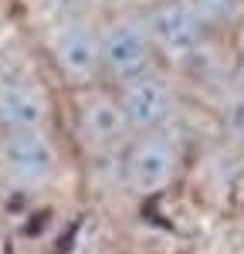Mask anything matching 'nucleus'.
I'll use <instances>...</instances> for the list:
<instances>
[{
	"label": "nucleus",
	"instance_id": "obj_2",
	"mask_svg": "<svg viewBox=\"0 0 244 254\" xmlns=\"http://www.w3.org/2000/svg\"><path fill=\"white\" fill-rule=\"evenodd\" d=\"M102 78L122 85L142 71L156 68V51L142 14H116L99 27Z\"/></svg>",
	"mask_w": 244,
	"mask_h": 254
},
{
	"label": "nucleus",
	"instance_id": "obj_6",
	"mask_svg": "<svg viewBox=\"0 0 244 254\" xmlns=\"http://www.w3.org/2000/svg\"><path fill=\"white\" fill-rule=\"evenodd\" d=\"M75 132L78 142L92 156H122L129 146L132 129L122 116V105L116 92L105 88H81L78 105H75Z\"/></svg>",
	"mask_w": 244,
	"mask_h": 254
},
{
	"label": "nucleus",
	"instance_id": "obj_10",
	"mask_svg": "<svg viewBox=\"0 0 244 254\" xmlns=\"http://www.w3.org/2000/svg\"><path fill=\"white\" fill-rule=\"evenodd\" d=\"M221 126L238 146H244V92L238 85H234L221 102Z\"/></svg>",
	"mask_w": 244,
	"mask_h": 254
},
{
	"label": "nucleus",
	"instance_id": "obj_12",
	"mask_svg": "<svg viewBox=\"0 0 244 254\" xmlns=\"http://www.w3.org/2000/svg\"><path fill=\"white\" fill-rule=\"evenodd\" d=\"M238 88L244 92V61H241V68H238Z\"/></svg>",
	"mask_w": 244,
	"mask_h": 254
},
{
	"label": "nucleus",
	"instance_id": "obj_8",
	"mask_svg": "<svg viewBox=\"0 0 244 254\" xmlns=\"http://www.w3.org/2000/svg\"><path fill=\"white\" fill-rule=\"evenodd\" d=\"M51 126V95L38 78L24 71L0 75V132L48 129Z\"/></svg>",
	"mask_w": 244,
	"mask_h": 254
},
{
	"label": "nucleus",
	"instance_id": "obj_3",
	"mask_svg": "<svg viewBox=\"0 0 244 254\" xmlns=\"http://www.w3.org/2000/svg\"><path fill=\"white\" fill-rule=\"evenodd\" d=\"M61 166L58 142L48 129H20L0 132V176L17 190L48 187Z\"/></svg>",
	"mask_w": 244,
	"mask_h": 254
},
{
	"label": "nucleus",
	"instance_id": "obj_7",
	"mask_svg": "<svg viewBox=\"0 0 244 254\" xmlns=\"http://www.w3.org/2000/svg\"><path fill=\"white\" fill-rule=\"evenodd\" d=\"M116 98H119L122 116L129 122L132 136L170 126V119L177 112V102H180L173 78L156 71V68H149V71H142L136 78L116 85Z\"/></svg>",
	"mask_w": 244,
	"mask_h": 254
},
{
	"label": "nucleus",
	"instance_id": "obj_5",
	"mask_svg": "<svg viewBox=\"0 0 244 254\" xmlns=\"http://www.w3.org/2000/svg\"><path fill=\"white\" fill-rule=\"evenodd\" d=\"M48 55L61 78L75 88H92L102 78L99 27L85 14H68L48 38Z\"/></svg>",
	"mask_w": 244,
	"mask_h": 254
},
{
	"label": "nucleus",
	"instance_id": "obj_4",
	"mask_svg": "<svg viewBox=\"0 0 244 254\" xmlns=\"http://www.w3.org/2000/svg\"><path fill=\"white\" fill-rule=\"evenodd\" d=\"M142 17L149 27L156 58L170 64H190V58L203 51L207 34H210L193 0H160Z\"/></svg>",
	"mask_w": 244,
	"mask_h": 254
},
{
	"label": "nucleus",
	"instance_id": "obj_1",
	"mask_svg": "<svg viewBox=\"0 0 244 254\" xmlns=\"http://www.w3.org/2000/svg\"><path fill=\"white\" fill-rule=\"evenodd\" d=\"M183 139L177 129L163 126V129H149V132H136L129 139V146L122 149V176L125 187L132 193H163L177 183L183 170Z\"/></svg>",
	"mask_w": 244,
	"mask_h": 254
},
{
	"label": "nucleus",
	"instance_id": "obj_11",
	"mask_svg": "<svg viewBox=\"0 0 244 254\" xmlns=\"http://www.w3.org/2000/svg\"><path fill=\"white\" fill-rule=\"evenodd\" d=\"M99 0H55V7L64 10V17L68 14H88V7H95Z\"/></svg>",
	"mask_w": 244,
	"mask_h": 254
},
{
	"label": "nucleus",
	"instance_id": "obj_9",
	"mask_svg": "<svg viewBox=\"0 0 244 254\" xmlns=\"http://www.w3.org/2000/svg\"><path fill=\"white\" fill-rule=\"evenodd\" d=\"M193 3H197V10H200L207 31L227 27V24H234V20L244 14V0H193Z\"/></svg>",
	"mask_w": 244,
	"mask_h": 254
}]
</instances>
